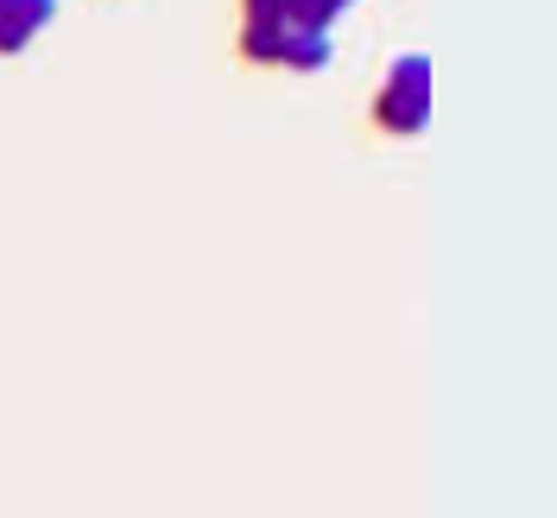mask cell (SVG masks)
I'll list each match as a JSON object with an SVG mask.
<instances>
[{
  "label": "cell",
  "instance_id": "1",
  "mask_svg": "<svg viewBox=\"0 0 557 518\" xmlns=\"http://www.w3.org/2000/svg\"><path fill=\"white\" fill-rule=\"evenodd\" d=\"M336 0H247L242 7V58L285 70H323L330 64V20Z\"/></svg>",
  "mask_w": 557,
  "mask_h": 518
},
{
  "label": "cell",
  "instance_id": "2",
  "mask_svg": "<svg viewBox=\"0 0 557 518\" xmlns=\"http://www.w3.org/2000/svg\"><path fill=\"white\" fill-rule=\"evenodd\" d=\"M374 121H381L386 134H406V139L431 121V64L424 58H399L393 64L381 102H374Z\"/></svg>",
  "mask_w": 557,
  "mask_h": 518
},
{
  "label": "cell",
  "instance_id": "3",
  "mask_svg": "<svg viewBox=\"0 0 557 518\" xmlns=\"http://www.w3.org/2000/svg\"><path fill=\"white\" fill-rule=\"evenodd\" d=\"M45 20H51V0H0V51H26Z\"/></svg>",
  "mask_w": 557,
  "mask_h": 518
}]
</instances>
